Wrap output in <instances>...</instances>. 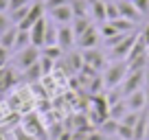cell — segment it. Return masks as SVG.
Instances as JSON below:
<instances>
[{"instance_id":"obj_1","label":"cell","mask_w":149,"mask_h":140,"mask_svg":"<svg viewBox=\"0 0 149 140\" xmlns=\"http://www.w3.org/2000/svg\"><path fill=\"white\" fill-rule=\"evenodd\" d=\"M130 72V66H127L125 59H114L103 68V85L107 90H114V88H121L123 79L127 77Z\"/></svg>"},{"instance_id":"obj_2","label":"cell","mask_w":149,"mask_h":140,"mask_svg":"<svg viewBox=\"0 0 149 140\" xmlns=\"http://www.w3.org/2000/svg\"><path fill=\"white\" fill-rule=\"evenodd\" d=\"M40 57H42V48H37V46H26V48H22V51H18L13 55V66H15V70H26V68H31L33 64H37L40 61Z\"/></svg>"},{"instance_id":"obj_3","label":"cell","mask_w":149,"mask_h":140,"mask_svg":"<svg viewBox=\"0 0 149 140\" xmlns=\"http://www.w3.org/2000/svg\"><path fill=\"white\" fill-rule=\"evenodd\" d=\"M140 88H145V70H130L127 77L121 83V94L127 96V94L136 92V90H140Z\"/></svg>"},{"instance_id":"obj_4","label":"cell","mask_w":149,"mask_h":140,"mask_svg":"<svg viewBox=\"0 0 149 140\" xmlns=\"http://www.w3.org/2000/svg\"><path fill=\"white\" fill-rule=\"evenodd\" d=\"M22 127H24L31 136H35L37 140H46V138H48V129H46V125L40 121V116H37V114H26V116H24V121H22Z\"/></svg>"},{"instance_id":"obj_5","label":"cell","mask_w":149,"mask_h":140,"mask_svg":"<svg viewBox=\"0 0 149 140\" xmlns=\"http://www.w3.org/2000/svg\"><path fill=\"white\" fill-rule=\"evenodd\" d=\"M99 42H101V28H99L97 24H92L84 35L77 37V42H74V44H77L81 51H86V48H97Z\"/></svg>"},{"instance_id":"obj_6","label":"cell","mask_w":149,"mask_h":140,"mask_svg":"<svg viewBox=\"0 0 149 140\" xmlns=\"http://www.w3.org/2000/svg\"><path fill=\"white\" fill-rule=\"evenodd\" d=\"M74 42H77V37H74L70 24H57V46H61V51L68 53L74 46Z\"/></svg>"},{"instance_id":"obj_7","label":"cell","mask_w":149,"mask_h":140,"mask_svg":"<svg viewBox=\"0 0 149 140\" xmlns=\"http://www.w3.org/2000/svg\"><path fill=\"white\" fill-rule=\"evenodd\" d=\"M46 26H48V18L44 15V18H40L31 28H29V33H31V44H33V46H37V48H42V46H44Z\"/></svg>"},{"instance_id":"obj_8","label":"cell","mask_w":149,"mask_h":140,"mask_svg":"<svg viewBox=\"0 0 149 140\" xmlns=\"http://www.w3.org/2000/svg\"><path fill=\"white\" fill-rule=\"evenodd\" d=\"M81 57H84V66L97 70V72L105 68V57H103L97 48H86V51H81Z\"/></svg>"},{"instance_id":"obj_9","label":"cell","mask_w":149,"mask_h":140,"mask_svg":"<svg viewBox=\"0 0 149 140\" xmlns=\"http://www.w3.org/2000/svg\"><path fill=\"white\" fill-rule=\"evenodd\" d=\"M44 13H46V9H44L42 2H31V9H29L26 18H24L22 22L18 24V28H24V31H29V28H31L40 18H44Z\"/></svg>"},{"instance_id":"obj_10","label":"cell","mask_w":149,"mask_h":140,"mask_svg":"<svg viewBox=\"0 0 149 140\" xmlns=\"http://www.w3.org/2000/svg\"><path fill=\"white\" fill-rule=\"evenodd\" d=\"M116 7H118V18L132 20V22H136V24L143 20V15L138 13V9L134 7L132 0H116Z\"/></svg>"},{"instance_id":"obj_11","label":"cell","mask_w":149,"mask_h":140,"mask_svg":"<svg viewBox=\"0 0 149 140\" xmlns=\"http://www.w3.org/2000/svg\"><path fill=\"white\" fill-rule=\"evenodd\" d=\"M125 98V105L127 110H132V112H143V110H147V98H145V88L136 90V92L127 94Z\"/></svg>"},{"instance_id":"obj_12","label":"cell","mask_w":149,"mask_h":140,"mask_svg":"<svg viewBox=\"0 0 149 140\" xmlns=\"http://www.w3.org/2000/svg\"><path fill=\"white\" fill-rule=\"evenodd\" d=\"M134 44H136V35L134 33H127L125 37H123L116 46H112L110 51H112V55L116 57V59H127V55H130V51H132Z\"/></svg>"},{"instance_id":"obj_13","label":"cell","mask_w":149,"mask_h":140,"mask_svg":"<svg viewBox=\"0 0 149 140\" xmlns=\"http://www.w3.org/2000/svg\"><path fill=\"white\" fill-rule=\"evenodd\" d=\"M48 13V18L53 20L55 24H70L72 22V7L70 5H64V7H57V9H51V11H46Z\"/></svg>"},{"instance_id":"obj_14","label":"cell","mask_w":149,"mask_h":140,"mask_svg":"<svg viewBox=\"0 0 149 140\" xmlns=\"http://www.w3.org/2000/svg\"><path fill=\"white\" fill-rule=\"evenodd\" d=\"M90 18H92L97 24L107 22V7H105V0H90Z\"/></svg>"},{"instance_id":"obj_15","label":"cell","mask_w":149,"mask_h":140,"mask_svg":"<svg viewBox=\"0 0 149 140\" xmlns=\"http://www.w3.org/2000/svg\"><path fill=\"white\" fill-rule=\"evenodd\" d=\"M18 83V77H15V70L11 66H2L0 68V92H7L13 85Z\"/></svg>"},{"instance_id":"obj_16","label":"cell","mask_w":149,"mask_h":140,"mask_svg":"<svg viewBox=\"0 0 149 140\" xmlns=\"http://www.w3.org/2000/svg\"><path fill=\"white\" fill-rule=\"evenodd\" d=\"M90 26H92V18H90V15H84V18H72V22H70V28H72L74 37L84 35Z\"/></svg>"},{"instance_id":"obj_17","label":"cell","mask_w":149,"mask_h":140,"mask_svg":"<svg viewBox=\"0 0 149 140\" xmlns=\"http://www.w3.org/2000/svg\"><path fill=\"white\" fill-rule=\"evenodd\" d=\"M147 118H149V110H143L134 125V140H145V131H147Z\"/></svg>"},{"instance_id":"obj_18","label":"cell","mask_w":149,"mask_h":140,"mask_svg":"<svg viewBox=\"0 0 149 140\" xmlns=\"http://www.w3.org/2000/svg\"><path fill=\"white\" fill-rule=\"evenodd\" d=\"M99 131H101L105 138H114V136H116V131H118V121H114V118L107 116L105 121L99 125Z\"/></svg>"},{"instance_id":"obj_19","label":"cell","mask_w":149,"mask_h":140,"mask_svg":"<svg viewBox=\"0 0 149 140\" xmlns=\"http://www.w3.org/2000/svg\"><path fill=\"white\" fill-rule=\"evenodd\" d=\"M15 35H18V26H11V28H7L2 35H0V46H5V48H9L11 53H13V44H15Z\"/></svg>"},{"instance_id":"obj_20","label":"cell","mask_w":149,"mask_h":140,"mask_svg":"<svg viewBox=\"0 0 149 140\" xmlns=\"http://www.w3.org/2000/svg\"><path fill=\"white\" fill-rule=\"evenodd\" d=\"M31 46V33L24 31V28H18V35H15V44H13V53L22 51V48Z\"/></svg>"},{"instance_id":"obj_21","label":"cell","mask_w":149,"mask_h":140,"mask_svg":"<svg viewBox=\"0 0 149 140\" xmlns=\"http://www.w3.org/2000/svg\"><path fill=\"white\" fill-rule=\"evenodd\" d=\"M127 112H130V110H127V105H125V98H121V101L110 105V118H114V121H121Z\"/></svg>"},{"instance_id":"obj_22","label":"cell","mask_w":149,"mask_h":140,"mask_svg":"<svg viewBox=\"0 0 149 140\" xmlns=\"http://www.w3.org/2000/svg\"><path fill=\"white\" fill-rule=\"evenodd\" d=\"M42 77H44V72H42V66H40V61H37V64H33L31 68L24 70V79L31 81V83H35V81H37V79H42Z\"/></svg>"},{"instance_id":"obj_23","label":"cell","mask_w":149,"mask_h":140,"mask_svg":"<svg viewBox=\"0 0 149 140\" xmlns=\"http://www.w3.org/2000/svg\"><path fill=\"white\" fill-rule=\"evenodd\" d=\"M42 55L48 57V59L57 61L64 57V51H61V46H57V44H51V46H42Z\"/></svg>"},{"instance_id":"obj_24","label":"cell","mask_w":149,"mask_h":140,"mask_svg":"<svg viewBox=\"0 0 149 140\" xmlns=\"http://www.w3.org/2000/svg\"><path fill=\"white\" fill-rule=\"evenodd\" d=\"M116 138H121V140H134V127L123 125V123L118 121V131H116Z\"/></svg>"},{"instance_id":"obj_25","label":"cell","mask_w":149,"mask_h":140,"mask_svg":"<svg viewBox=\"0 0 149 140\" xmlns=\"http://www.w3.org/2000/svg\"><path fill=\"white\" fill-rule=\"evenodd\" d=\"M105 7H107V22H110V20H116V18H118L116 0H105Z\"/></svg>"},{"instance_id":"obj_26","label":"cell","mask_w":149,"mask_h":140,"mask_svg":"<svg viewBox=\"0 0 149 140\" xmlns=\"http://www.w3.org/2000/svg\"><path fill=\"white\" fill-rule=\"evenodd\" d=\"M42 5L46 11L51 9H57V7H64V5H70V0H42Z\"/></svg>"},{"instance_id":"obj_27","label":"cell","mask_w":149,"mask_h":140,"mask_svg":"<svg viewBox=\"0 0 149 140\" xmlns=\"http://www.w3.org/2000/svg\"><path fill=\"white\" fill-rule=\"evenodd\" d=\"M138 116H140V112H132V110H130V112H127L125 116L121 118V123H123V125L134 127V125H136V121H138Z\"/></svg>"},{"instance_id":"obj_28","label":"cell","mask_w":149,"mask_h":140,"mask_svg":"<svg viewBox=\"0 0 149 140\" xmlns=\"http://www.w3.org/2000/svg\"><path fill=\"white\" fill-rule=\"evenodd\" d=\"M132 2H134V7L136 9H138V13L143 15H149V0H132Z\"/></svg>"},{"instance_id":"obj_29","label":"cell","mask_w":149,"mask_h":140,"mask_svg":"<svg viewBox=\"0 0 149 140\" xmlns=\"http://www.w3.org/2000/svg\"><path fill=\"white\" fill-rule=\"evenodd\" d=\"M11 26H13V22H11L9 13H0V35H2L7 28H11Z\"/></svg>"},{"instance_id":"obj_30","label":"cell","mask_w":149,"mask_h":140,"mask_svg":"<svg viewBox=\"0 0 149 140\" xmlns=\"http://www.w3.org/2000/svg\"><path fill=\"white\" fill-rule=\"evenodd\" d=\"M13 136H15V140H37L35 136H31L24 127H18V129L13 131Z\"/></svg>"},{"instance_id":"obj_31","label":"cell","mask_w":149,"mask_h":140,"mask_svg":"<svg viewBox=\"0 0 149 140\" xmlns=\"http://www.w3.org/2000/svg\"><path fill=\"white\" fill-rule=\"evenodd\" d=\"M31 5V0H9V9H7V13H11V11L15 9H22V7Z\"/></svg>"},{"instance_id":"obj_32","label":"cell","mask_w":149,"mask_h":140,"mask_svg":"<svg viewBox=\"0 0 149 140\" xmlns=\"http://www.w3.org/2000/svg\"><path fill=\"white\" fill-rule=\"evenodd\" d=\"M138 42L145 44V46L149 48V24H145V26L140 28V33H138Z\"/></svg>"},{"instance_id":"obj_33","label":"cell","mask_w":149,"mask_h":140,"mask_svg":"<svg viewBox=\"0 0 149 140\" xmlns=\"http://www.w3.org/2000/svg\"><path fill=\"white\" fill-rule=\"evenodd\" d=\"M9 59H11V51L5 48V46H0V68L9 64Z\"/></svg>"},{"instance_id":"obj_34","label":"cell","mask_w":149,"mask_h":140,"mask_svg":"<svg viewBox=\"0 0 149 140\" xmlns=\"http://www.w3.org/2000/svg\"><path fill=\"white\" fill-rule=\"evenodd\" d=\"M9 9V0H0V13H7Z\"/></svg>"},{"instance_id":"obj_35","label":"cell","mask_w":149,"mask_h":140,"mask_svg":"<svg viewBox=\"0 0 149 140\" xmlns=\"http://www.w3.org/2000/svg\"><path fill=\"white\" fill-rule=\"evenodd\" d=\"M145 88H149V66L145 68Z\"/></svg>"},{"instance_id":"obj_36","label":"cell","mask_w":149,"mask_h":140,"mask_svg":"<svg viewBox=\"0 0 149 140\" xmlns=\"http://www.w3.org/2000/svg\"><path fill=\"white\" fill-rule=\"evenodd\" d=\"M145 98H147V110H149V88H145Z\"/></svg>"},{"instance_id":"obj_37","label":"cell","mask_w":149,"mask_h":140,"mask_svg":"<svg viewBox=\"0 0 149 140\" xmlns=\"http://www.w3.org/2000/svg\"><path fill=\"white\" fill-rule=\"evenodd\" d=\"M145 140H149V118H147V131H145Z\"/></svg>"},{"instance_id":"obj_38","label":"cell","mask_w":149,"mask_h":140,"mask_svg":"<svg viewBox=\"0 0 149 140\" xmlns=\"http://www.w3.org/2000/svg\"><path fill=\"white\" fill-rule=\"evenodd\" d=\"M147 55H149V48H147Z\"/></svg>"},{"instance_id":"obj_39","label":"cell","mask_w":149,"mask_h":140,"mask_svg":"<svg viewBox=\"0 0 149 140\" xmlns=\"http://www.w3.org/2000/svg\"><path fill=\"white\" fill-rule=\"evenodd\" d=\"M118 140H121V138H118Z\"/></svg>"}]
</instances>
